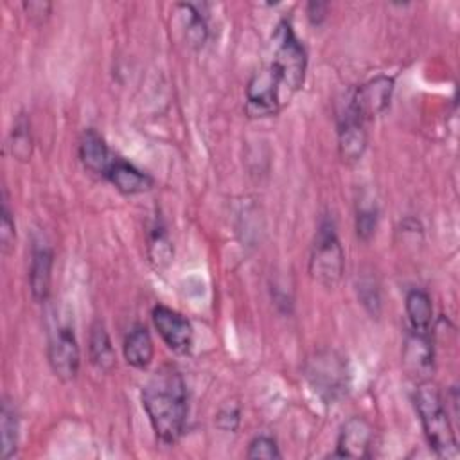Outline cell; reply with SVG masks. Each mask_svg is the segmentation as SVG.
Masks as SVG:
<instances>
[{
  "instance_id": "8992f818",
  "label": "cell",
  "mask_w": 460,
  "mask_h": 460,
  "mask_svg": "<svg viewBox=\"0 0 460 460\" xmlns=\"http://www.w3.org/2000/svg\"><path fill=\"white\" fill-rule=\"evenodd\" d=\"M286 99H289V95L271 65L253 72L246 86V113L250 117L261 119L275 115Z\"/></svg>"
},
{
  "instance_id": "9a60e30c",
  "label": "cell",
  "mask_w": 460,
  "mask_h": 460,
  "mask_svg": "<svg viewBox=\"0 0 460 460\" xmlns=\"http://www.w3.org/2000/svg\"><path fill=\"white\" fill-rule=\"evenodd\" d=\"M79 158L84 169L104 176L115 155L110 151L106 140L92 128L84 129L79 140Z\"/></svg>"
},
{
  "instance_id": "7402d4cb",
  "label": "cell",
  "mask_w": 460,
  "mask_h": 460,
  "mask_svg": "<svg viewBox=\"0 0 460 460\" xmlns=\"http://www.w3.org/2000/svg\"><path fill=\"white\" fill-rule=\"evenodd\" d=\"M147 253L149 261L156 270H164L171 259H172V244L164 230L162 225H156L149 235V244H147Z\"/></svg>"
},
{
  "instance_id": "2e32d148",
  "label": "cell",
  "mask_w": 460,
  "mask_h": 460,
  "mask_svg": "<svg viewBox=\"0 0 460 460\" xmlns=\"http://www.w3.org/2000/svg\"><path fill=\"white\" fill-rule=\"evenodd\" d=\"M124 359L138 370H146L155 356L153 338L146 325H135L124 338Z\"/></svg>"
},
{
  "instance_id": "7a4b0ae2",
  "label": "cell",
  "mask_w": 460,
  "mask_h": 460,
  "mask_svg": "<svg viewBox=\"0 0 460 460\" xmlns=\"http://www.w3.org/2000/svg\"><path fill=\"white\" fill-rule=\"evenodd\" d=\"M413 401L426 440L435 455L438 458H458V442L437 386L431 381L419 383Z\"/></svg>"
},
{
  "instance_id": "cb8c5ba5",
  "label": "cell",
  "mask_w": 460,
  "mask_h": 460,
  "mask_svg": "<svg viewBox=\"0 0 460 460\" xmlns=\"http://www.w3.org/2000/svg\"><path fill=\"white\" fill-rule=\"evenodd\" d=\"M377 228V207L374 203H361L356 210V234L361 241H370Z\"/></svg>"
},
{
  "instance_id": "d4e9b609",
  "label": "cell",
  "mask_w": 460,
  "mask_h": 460,
  "mask_svg": "<svg viewBox=\"0 0 460 460\" xmlns=\"http://www.w3.org/2000/svg\"><path fill=\"white\" fill-rule=\"evenodd\" d=\"M246 458L277 460V458H282V453H280V449H279L275 438H271L270 435H257V437L252 438V442L248 444Z\"/></svg>"
},
{
  "instance_id": "484cf974",
  "label": "cell",
  "mask_w": 460,
  "mask_h": 460,
  "mask_svg": "<svg viewBox=\"0 0 460 460\" xmlns=\"http://www.w3.org/2000/svg\"><path fill=\"white\" fill-rule=\"evenodd\" d=\"M241 422V408L235 401H228L225 402L217 415H216V426L223 431H235L237 426Z\"/></svg>"
},
{
  "instance_id": "8fae6325",
  "label": "cell",
  "mask_w": 460,
  "mask_h": 460,
  "mask_svg": "<svg viewBox=\"0 0 460 460\" xmlns=\"http://www.w3.org/2000/svg\"><path fill=\"white\" fill-rule=\"evenodd\" d=\"M402 365L410 377L419 383L429 381L435 368V352L429 332L410 331L402 347Z\"/></svg>"
},
{
  "instance_id": "4316f807",
  "label": "cell",
  "mask_w": 460,
  "mask_h": 460,
  "mask_svg": "<svg viewBox=\"0 0 460 460\" xmlns=\"http://www.w3.org/2000/svg\"><path fill=\"white\" fill-rule=\"evenodd\" d=\"M358 295L361 304L372 313L377 314L379 313V305H381V298H379V289L374 284L372 279H363L358 284Z\"/></svg>"
},
{
  "instance_id": "30bf717a",
  "label": "cell",
  "mask_w": 460,
  "mask_h": 460,
  "mask_svg": "<svg viewBox=\"0 0 460 460\" xmlns=\"http://www.w3.org/2000/svg\"><path fill=\"white\" fill-rule=\"evenodd\" d=\"M394 92V77L390 75H376L354 88L347 97L354 110L363 117V120H370L381 115L392 99Z\"/></svg>"
},
{
  "instance_id": "e0dca14e",
  "label": "cell",
  "mask_w": 460,
  "mask_h": 460,
  "mask_svg": "<svg viewBox=\"0 0 460 460\" xmlns=\"http://www.w3.org/2000/svg\"><path fill=\"white\" fill-rule=\"evenodd\" d=\"M174 14H178V22L183 32V40L192 49H201L208 38V25L203 13L194 4H176Z\"/></svg>"
},
{
  "instance_id": "52a82bcc",
  "label": "cell",
  "mask_w": 460,
  "mask_h": 460,
  "mask_svg": "<svg viewBox=\"0 0 460 460\" xmlns=\"http://www.w3.org/2000/svg\"><path fill=\"white\" fill-rule=\"evenodd\" d=\"M49 365L54 376L63 381L70 383L77 377L79 365H81V350L77 345V338L70 327H59L49 341L47 349Z\"/></svg>"
},
{
  "instance_id": "7c38bea8",
  "label": "cell",
  "mask_w": 460,
  "mask_h": 460,
  "mask_svg": "<svg viewBox=\"0 0 460 460\" xmlns=\"http://www.w3.org/2000/svg\"><path fill=\"white\" fill-rule=\"evenodd\" d=\"M374 444V429L370 422L363 417H350L343 422L336 451L332 456L338 458H367L370 456V447Z\"/></svg>"
},
{
  "instance_id": "5b68a950",
  "label": "cell",
  "mask_w": 460,
  "mask_h": 460,
  "mask_svg": "<svg viewBox=\"0 0 460 460\" xmlns=\"http://www.w3.org/2000/svg\"><path fill=\"white\" fill-rule=\"evenodd\" d=\"M305 377L314 394L334 402L349 390V367L343 356L334 350H320L305 363Z\"/></svg>"
},
{
  "instance_id": "3957f363",
  "label": "cell",
  "mask_w": 460,
  "mask_h": 460,
  "mask_svg": "<svg viewBox=\"0 0 460 460\" xmlns=\"http://www.w3.org/2000/svg\"><path fill=\"white\" fill-rule=\"evenodd\" d=\"M273 59L271 66L282 81L284 90L291 97L304 86L307 72V52L302 41L296 38L291 23L282 20L271 36Z\"/></svg>"
},
{
  "instance_id": "ba28073f",
  "label": "cell",
  "mask_w": 460,
  "mask_h": 460,
  "mask_svg": "<svg viewBox=\"0 0 460 460\" xmlns=\"http://www.w3.org/2000/svg\"><path fill=\"white\" fill-rule=\"evenodd\" d=\"M151 320L164 343L176 354H187L192 347L194 331L190 322L178 311L156 304L151 311Z\"/></svg>"
},
{
  "instance_id": "83f0119b",
  "label": "cell",
  "mask_w": 460,
  "mask_h": 460,
  "mask_svg": "<svg viewBox=\"0 0 460 460\" xmlns=\"http://www.w3.org/2000/svg\"><path fill=\"white\" fill-rule=\"evenodd\" d=\"M23 9L29 14V18H32V20L41 23V22H45L49 18L52 5L49 2H25Z\"/></svg>"
},
{
  "instance_id": "603a6c76",
  "label": "cell",
  "mask_w": 460,
  "mask_h": 460,
  "mask_svg": "<svg viewBox=\"0 0 460 460\" xmlns=\"http://www.w3.org/2000/svg\"><path fill=\"white\" fill-rule=\"evenodd\" d=\"M16 241V226L13 219V212L9 207L7 189H2V207H0V250L4 255H9L14 250Z\"/></svg>"
},
{
  "instance_id": "d6986e66",
  "label": "cell",
  "mask_w": 460,
  "mask_h": 460,
  "mask_svg": "<svg viewBox=\"0 0 460 460\" xmlns=\"http://www.w3.org/2000/svg\"><path fill=\"white\" fill-rule=\"evenodd\" d=\"M404 307L410 322V331L429 332L433 322V304L428 291L420 288L410 289L404 298Z\"/></svg>"
},
{
  "instance_id": "5bb4252c",
  "label": "cell",
  "mask_w": 460,
  "mask_h": 460,
  "mask_svg": "<svg viewBox=\"0 0 460 460\" xmlns=\"http://www.w3.org/2000/svg\"><path fill=\"white\" fill-rule=\"evenodd\" d=\"M104 178L122 194L133 196V194H142L151 190L153 187V178L144 172L142 169L135 167L131 162L120 158L115 155L113 162L110 164L108 171L104 172Z\"/></svg>"
},
{
  "instance_id": "ffe728a7",
  "label": "cell",
  "mask_w": 460,
  "mask_h": 460,
  "mask_svg": "<svg viewBox=\"0 0 460 460\" xmlns=\"http://www.w3.org/2000/svg\"><path fill=\"white\" fill-rule=\"evenodd\" d=\"M0 431H2V458L9 460L18 453L20 442V417L14 402L7 397L2 401L0 410Z\"/></svg>"
},
{
  "instance_id": "6da1fadb",
  "label": "cell",
  "mask_w": 460,
  "mask_h": 460,
  "mask_svg": "<svg viewBox=\"0 0 460 460\" xmlns=\"http://www.w3.org/2000/svg\"><path fill=\"white\" fill-rule=\"evenodd\" d=\"M140 397L156 438L165 446L176 444L189 413L187 386L180 370L172 365L160 367L144 385Z\"/></svg>"
},
{
  "instance_id": "f1b7e54d",
  "label": "cell",
  "mask_w": 460,
  "mask_h": 460,
  "mask_svg": "<svg viewBox=\"0 0 460 460\" xmlns=\"http://www.w3.org/2000/svg\"><path fill=\"white\" fill-rule=\"evenodd\" d=\"M327 14V4L325 2H309L307 4V18L313 25H320Z\"/></svg>"
},
{
  "instance_id": "44dd1931",
  "label": "cell",
  "mask_w": 460,
  "mask_h": 460,
  "mask_svg": "<svg viewBox=\"0 0 460 460\" xmlns=\"http://www.w3.org/2000/svg\"><path fill=\"white\" fill-rule=\"evenodd\" d=\"M9 151L13 155V158L20 160V162H27L31 160L32 155V135H31V122L27 119L25 113H20L13 124V129L9 133V140H7Z\"/></svg>"
},
{
  "instance_id": "9c48e42d",
  "label": "cell",
  "mask_w": 460,
  "mask_h": 460,
  "mask_svg": "<svg viewBox=\"0 0 460 460\" xmlns=\"http://www.w3.org/2000/svg\"><path fill=\"white\" fill-rule=\"evenodd\" d=\"M367 149V129L363 117L354 110L349 97L338 115V151L343 162H358Z\"/></svg>"
},
{
  "instance_id": "277c9868",
  "label": "cell",
  "mask_w": 460,
  "mask_h": 460,
  "mask_svg": "<svg viewBox=\"0 0 460 460\" xmlns=\"http://www.w3.org/2000/svg\"><path fill=\"white\" fill-rule=\"evenodd\" d=\"M343 264H345V253L338 239L336 226L332 219L323 217L318 225L316 235L311 246L309 273L318 284L325 288H334L341 280Z\"/></svg>"
},
{
  "instance_id": "ac0fdd59",
  "label": "cell",
  "mask_w": 460,
  "mask_h": 460,
  "mask_svg": "<svg viewBox=\"0 0 460 460\" xmlns=\"http://www.w3.org/2000/svg\"><path fill=\"white\" fill-rule=\"evenodd\" d=\"M88 356L92 365L101 372H111L117 363L113 343L110 340L106 325L101 320L92 323L88 338Z\"/></svg>"
},
{
  "instance_id": "4fadbf2b",
  "label": "cell",
  "mask_w": 460,
  "mask_h": 460,
  "mask_svg": "<svg viewBox=\"0 0 460 460\" xmlns=\"http://www.w3.org/2000/svg\"><path fill=\"white\" fill-rule=\"evenodd\" d=\"M54 252L43 241H34L29 264V291L34 302L41 304L50 295Z\"/></svg>"
}]
</instances>
